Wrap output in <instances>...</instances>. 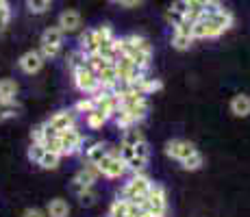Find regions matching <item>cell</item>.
<instances>
[{"instance_id":"21","label":"cell","mask_w":250,"mask_h":217,"mask_svg":"<svg viewBox=\"0 0 250 217\" xmlns=\"http://www.w3.org/2000/svg\"><path fill=\"white\" fill-rule=\"evenodd\" d=\"M139 141H144V135L139 133V130L133 126H126L124 128V135H122V146H137Z\"/></svg>"},{"instance_id":"19","label":"cell","mask_w":250,"mask_h":217,"mask_svg":"<svg viewBox=\"0 0 250 217\" xmlns=\"http://www.w3.org/2000/svg\"><path fill=\"white\" fill-rule=\"evenodd\" d=\"M68 213H70V206L65 200H61V197L50 200V204H48V215L50 217H68Z\"/></svg>"},{"instance_id":"2","label":"cell","mask_w":250,"mask_h":217,"mask_svg":"<svg viewBox=\"0 0 250 217\" xmlns=\"http://www.w3.org/2000/svg\"><path fill=\"white\" fill-rule=\"evenodd\" d=\"M142 206L148 211L150 217H166L167 202H166V191H163V187L161 185H150V191H148L146 200L142 202Z\"/></svg>"},{"instance_id":"24","label":"cell","mask_w":250,"mask_h":217,"mask_svg":"<svg viewBox=\"0 0 250 217\" xmlns=\"http://www.w3.org/2000/svg\"><path fill=\"white\" fill-rule=\"evenodd\" d=\"M107 119H109V115L103 113L100 109H94V111H89V113H87V124H89V128H103L104 124H107Z\"/></svg>"},{"instance_id":"28","label":"cell","mask_w":250,"mask_h":217,"mask_svg":"<svg viewBox=\"0 0 250 217\" xmlns=\"http://www.w3.org/2000/svg\"><path fill=\"white\" fill-rule=\"evenodd\" d=\"M16 115H18V107H16V102H2V100H0V119L16 118Z\"/></svg>"},{"instance_id":"4","label":"cell","mask_w":250,"mask_h":217,"mask_svg":"<svg viewBox=\"0 0 250 217\" xmlns=\"http://www.w3.org/2000/svg\"><path fill=\"white\" fill-rule=\"evenodd\" d=\"M63 35L65 33L59 28V24L57 26H50L44 31V35H42V57L44 59H50V57H57L61 50V41H63Z\"/></svg>"},{"instance_id":"40","label":"cell","mask_w":250,"mask_h":217,"mask_svg":"<svg viewBox=\"0 0 250 217\" xmlns=\"http://www.w3.org/2000/svg\"><path fill=\"white\" fill-rule=\"evenodd\" d=\"M120 2H122L124 7H137V4L142 2V0H120Z\"/></svg>"},{"instance_id":"29","label":"cell","mask_w":250,"mask_h":217,"mask_svg":"<svg viewBox=\"0 0 250 217\" xmlns=\"http://www.w3.org/2000/svg\"><path fill=\"white\" fill-rule=\"evenodd\" d=\"M68 65H70V70H72V72H74L76 67L85 65V52H83V50H76V52H72V55L68 57Z\"/></svg>"},{"instance_id":"14","label":"cell","mask_w":250,"mask_h":217,"mask_svg":"<svg viewBox=\"0 0 250 217\" xmlns=\"http://www.w3.org/2000/svg\"><path fill=\"white\" fill-rule=\"evenodd\" d=\"M98 176H100L98 167L89 163L85 170H81V172L74 176V182H79V185H85V187H94V182H96V178H98Z\"/></svg>"},{"instance_id":"22","label":"cell","mask_w":250,"mask_h":217,"mask_svg":"<svg viewBox=\"0 0 250 217\" xmlns=\"http://www.w3.org/2000/svg\"><path fill=\"white\" fill-rule=\"evenodd\" d=\"M111 152V148L109 146H103V143H94V146L87 150V161L91 163V165H96V163L100 161V158L104 157V154Z\"/></svg>"},{"instance_id":"12","label":"cell","mask_w":250,"mask_h":217,"mask_svg":"<svg viewBox=\"0 0 250 217\" xmlns=\"http://www.w3.org/2000/svg\"><path fill=\"white\" fill-rule=\"evenodd\" d=\"M59 28L63 33H74L81 28V13L74 11V9H68L59 16Z\"/></svg>"},{"instance_id":"41","label":"cell","mask_w":250,"mask_h":217,"mask_svg":"<svg viewBox=\"0 0 250 217\" xmlns=\"http://www.w3.org/2000/svg\"><path fill=\"white\" fill-rule=\"evenodd\" d=\"M196 2H198V4H203V7H207V4H209L211 0H196Z\"/></svg>"},{"instance_id":"8","label":"cell","mask_w":250,"mask_h":217,"mask_svg":"<svg viewBox=\"0 0 250 217\" xmlns=\"http://www.w3.org/2000/svg\"><path fill=\"white\" fill-rule=\"evenodd\" d=\"M59 139H61V146H63V157L65 154H74L81 150V143H83V135L79 133L74 126L59 130Z\"/></svg>"},{"instance_id":"25","label":"cell","mask_w":250,"mask_h":217,"mask_svg":"<svg viewBox=\"0 0 250 217\" xmlns=\"http://www.w3.org/2000/svg\"><path fill=\"white\" fill-rule=\"evenodd\" d=\"M181 165L185 167L187 172H196V170H200L203 167V154H200L198 150H196L194 154H189L187 158H183L181 161Z\"/></svg>"},{"instance_id":"11","label":"cell","mask_w":250,"mask_h":217,"mask_svg":"<svg viewBox=\"0 0 250 217\" xmlns=\"http://www.w3.org/2000/svg\"><path fill=\"white\" fill-rule=\"evenodd\" d=\"M42 65H44V57H42V52H37V50H31V52H26V55L20 57V67H22V72H26V74L40 72Z\"/></svg>"},{"instance_id":"42","label":"cell","mask_w":250,"mask_h":217,"mask_svg":"<svg viewBox=\"0 0 250 217\" xmlns=\"http://www.w3.org/2000/svg\"><path fill=\"white\" fill-rule=\"evenodd\" d=\"M111 2H120V0H111Z\"/></svg>"},{"instance_id":"37","label":"cell","mask_w":250,"mask_h":217,"mask_svg":"<svg viewBox=\"0 0 250 217\" xmlns=\"http://www.w3.org/2000/svg\"><path fill=\"white\" fill-rule=\"evenodd\" d=\"M135 152H137L142 158H146V161H148V157H150V150H148V143H146V139L137 143V146H135Z\"/></svg>"},{"instance_id":"36","label":"cell","mask_w":250,"mask_h":217,"mask_svg":"<svg viewBox=\"0 0 250 217\" xmlns=\"http://www.w3.org/2000/svg\"><path fill=\"white\" fill-rule=\"evenodd\" d=\"M9 20H11V11H9V7H4V9H0V33L7 28V24Z\"/></svg>"},{"instance_id":"18","label":"cell","mask_w":250,"mask_h":217,"mask_svg":"<svg viewBox=\"0 0 250 217\" xmlns=\"http://www.w3.org/2000/svg\"><path fill=\"white\" fill-rule=\"evenodd\" d=\"M72 191H74V194L79 196L81 204H85V206L94 204V200H96V194H94V189H91V187L79 185V182H72Z\"/></svg>"},{"instance_id":"3","label":"cell","mask_w":250,"mask_h":217,"mask_svg":"<svg viewBox=\"0 0 250 217\" xmlns=\"http://www.w3.org/2000/svg\"><path fill=\"white\" fill-rule=\"evenodd\" d=\"M96 167H98V172L107 178H120L124 172L128 170L126 163H124L122 157H120V152H115L113 148H111V152L104 154V157L96 163Z\"/></svg>"},{"instance_id":"10","label":"cell","mask_w":250,"mask_h":217,"mask_svg":"<svg viewBox=\"0 0 250 217\" xmlns=\"http://www.w3.org/2000/svg\"><path fill=\"white\" fill-rule=\"evenodd\" d=\"M166 152H167V157L176 158V161H183V158H187L189 154H194V152H196V148L191 146L189 141H183V139H174V141H167Z\"/></svg>"},{"instance_id":"16","label":"cell","mask_w":250,"mask_h":217,"mask_svg":"<svg viewBox=\"0 0 250 217\" xmlns=\"http://www.w3.org/2000/svg\"><path fill=\"white\" fill-rule=\"evenodd\" d=\"M230 111H233L237 118H246V115H250V96H235L233 100H230Z\"/></svg>"},{"instance_id":"35","label":"cell","mask_w":250,"mask_h":217,"mask_svg":"<svg viewBox=\"0 0 250 217\" xmlns=\"http://www.w3.org/2000/svg\"><path fill=\"white\" fill-rule=\"evenodd\" d=\"M170 9H172L174 13H179L181 18H185V13H187V0H174Z\"/></svg>"},{"instance_id":"13","label":"cell","mask_w":250,"mask_h":217,"mask_svg":"<svg viewBox=\"0 0 250 217\" xmlns=\"http://www.w3.org/2000/svg\"><path fill=\"white\" fill-rule=\"evenodd\" d=\"M74 111H59V113H55L50 119H48V124L50 126H55L57 130H65V128H72L74 126Z\"/></svg>"},{"instance_id":"1","label":"cell","mask_w":250,"mask_h":217,"mask_svg":"<svg viewBox=\"0 0 250 217\" xmlns=\"http://www.w3.org/2000/svg\"><path fill=\"white\" fill-rule=\"evenodd\" d=\"M150 185H152V182L148 180L144 174H135V176H133L131 180L126 182V187L122 189V200L137 202V204H142V202L146 200L148 191H150Z\"/></svg>"},{"instance_id":"39","label":"cell","mask_w":250,"mask_h":217,"mask_svg":"<svg viewBox=\"0 0 250 217\" xmlns=\"http://www.w3.org/2000/svg\"><path fill=\"white\" fill-rule=\"evenodd\" d=\"M24 217H46V213L40 209H28L26 213H24Z\"/></svg>"},{"instance_id":"5","label":"cell","mask_w":250,"mask_h":217,"mask_svg":"<svg viewBox=\"0 0 250 217\" xmlns=\"http://www.w3.org/2000/svg\"><path fill=\"white\" fill-rule=\"evenodd\" d=\"M74 80H76V87H79L83 94H96V91L100 89L98 74H96L87 63L74 70Z\"/></svg>"},{"instance_id":"33","label":"cell","mask_w":250,"mask_h":217,"mask_svg":"<svg viewBox=\"0 0 250 217\" xmlns=\"http://www.w3.org/2000/svg\"><path fill=\"white\" fill-rule=\"evenodd\" d=\"M161 80H155V79H144V87H142V91L144 94H152V91H157V89H161Z\"/></svg>"},{"instance_id":"23","label":"cell","mask_w":250,"mask_h":217,"mask_svg":"<svg viewBox=\"0 0 250 217\" xmlns=\"http://www.w3.org/2000/svg\"><path fill=\"white\" fill-rule=\"evenodd\" d=\"M59 161H61V154L46 150V152H44V157L40 158V163H37V165L44 167V170H57V167H59Z\"/></svg>"},{"instance_id":"38","label":"cell","mask_w":250,"mask_h":217,"mask_svg":"<svg viewBox=\"0 0 250 217\" xmlns=\"http://www.w3.org/2000/svg\"><path fill=\"white\" fill-rule=\"evenodd\" d=\"M31 137H33V141H35V143H42V141H44V124H40V126L33 128Z\"/></svg>"},{"instance_id":"32","label":"cell","mask_w":250,"mask_h":217,"mask_svg":"<svg viewBox=\"0 0 250 217\" xmlns=\"http://www.w3.org/2000/svg\"><path fill=\"white\" fill-rule=\"evenodd\" d=\"M26 4L33 13H44L48 9V4H50V0H26Z\"/></svg>"},{"instance_id":"15","label":"cell","mask_w":250,"mask_h":217,"mask_svg":"<svg viewBox=\"0 0 250 217\" xmlns=\"http://www.w3.org/2000/svg\"><path fill=\"white\" fill-rule=\"evenodd\" d=\"M18 96V83L13 79H2L0 80V100L2 102H16Z\"/></svg>"},{"instance_id":"26","label":"cell","mask_w":250,"mask_h":217,"mask_svg":"<svg viewBox=\"0 0 250 217\" xmlns=\"http://www.w3.org/2000/svg\"><path fill=\"white\" fill-rule=\"evenodd\" d=\"M128 215V202L126 200H115L109 209V217H126Z\"/></svg>"},{"instance_id":"6","label":"cell","mask_w":250,"mask_h":217,"mask_svg":"<svg viewBox=\"0 0 250 217\" xmlns=\"http://www.w3.org/2000/svg\"><path fill=\"white\" fill-rule=\"evenodd\" d=\"M222 31L215 26V22L211 18H200L191 24V37L194 39H213V37H220Z\"/></svg>"},{"instance_id":"34","label":"cell","mask_w":250,"mask_h":217,"mask_svg":"<svg viewBox=\"0 0 250 217\" xmlns=\"http://www.w3.org/2000/svg\"><path fill=\"white\" fill-rule=\"evenodd\" d=\"M94 109H96L94 98H89V100H81V102L76 104V109H74V111H79V113H85V115H87L89 111H94Z\"/></svg>"},{"instance_id":"17","label":"cell","mask_w":250,"mask_h":217,"mask_svg":"<svg viewBox=\"0 0 250 217\" xmlns=\"http://www.w3.org/2000/svg\"><path fill=\"white\" fill-rule=\"evenodd\" d=\"M211 20H213V22H215V26H218L220 31L224 33V31H229V28L233 26L235 18H233V13H230L229 9H224V7H222L218 13H215V16H211Z\"/></svg>"},{"instance_id":"7","label":"cell","mask_w":250,"mask_h":217,"mask_svg":"<svg viewBox=\"0 0 250 217\" xmlns=\"http://www.w3.org/2000/svg\"><path fill=\"white\" fill-rule=\"evenodd\" d=\"M194 37H191V24L183 18L179 24H174V37H172V46L176 50H187L191 46Z\"/></svg>"},{"instance_id":"30","label":"cell","mask_w":250,"mask_h":217,"mask_svg":"<svg viewBox=\"0 0 250 217\" xmlns=\"http://www.w3.org/2000/svg\"><path fill=\"white\" fill-rule=\"evenodd\" d=\"M44 152H46L44 143H35V141H33L31 148H28V158H31V161H35V163H40V158L44 157Z\"/></svg>"},{"instance_id":"27","label":"cell","mask_w":250,"mask_h":217,"mask_svg":"<svg viewBox=\"0 0 250 217\" xmlns=\"http://www.w3.org/2000/svg\"><path fill=\"white\" fill-rule=\"evenodd\" d=\"M44 148L46 150H50V152H57V154H61L63 157V146H61V139H59V135L57 137H48V139H44Z\"/></svg>"},{"instance_id":"9","label":"cell","mask_w":250,"mask_h":217,"mask_svg":"<svg viewBox=\"0 0 250 217\" xmlns=\"http://www.w3.org/2000/svg\"><path fill=\"white\" fill-rule=\"evenodd\" d=\"M120 157H122V161L126 163L128 170H133L135 174H142L144 167H146V158H142L139 154L135 152V146H122L120 148Z\"/></svg>"},{"instance_id":"20","label":"cell","mask_w":250,"mask_h":217,"mask_svg":"<svg viewBox=\"0 0 250 217\" xmlns=\"http://www.w3.org/2000/svg\"><path fill=\"white\" fill-rule=\"evenodd\" d=\"M79 50H83L85 55H91V52L98 50V41H96L94 28H89V31H85L83 35H81V48Z\"/></svg>"},{"instance_id":"31","label":"cell","mask_w":250,"mask_h":217,"mask_svg":"<svg viewBox=\"0 0 250 217\" xmlns=\"http://www.w3.org/2000/svg\"><path fill=\"white\" fill-rule=\"evenodd\" d=\"M94 35H96V41H107V39H111L113 37V31H111V26H98V28H94Z\"/></svg>"}]
</instances>
